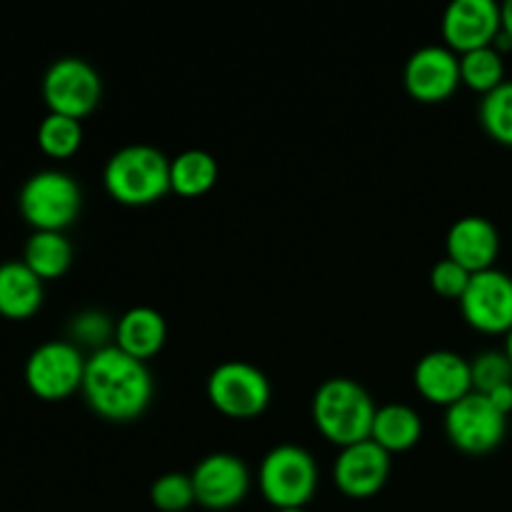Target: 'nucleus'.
I'll list each match as a JSON object with an SVG mask.
<instances>
[{"instance_id":"1","label":"nucleus","mask_w":512,"mask_h":512,"mask_svg":"<svg viewBox=\"0 0 512 512\" xmlns=\"http://www.w3.org/2000/svg\"><path fill=\"white\" fill-rule=\"evenodd\" d=\"M83 398L95 415L110 423H133L150 408L153 375L143 360L130 358L118 345H108L85 360Z\"/></svg>"},{"instance_id":"2","label":"nucleus","mask_w":512,"mask_h":512,"mask_svg":"<svg viewBox=\"0 0 512 512\" xmlns=\"http://www.w3.org/2000/svg\"><path fill=\"white\" fill-rule=\"evenodd\" d=\"M310 413L315 428L328 443L348 448L370 440L378 408L358 380L330 378L315 390Z\"/></svg>"},{"instance_id":"3","label":"nucleus","mask_w":512,"mask_h":512,"mask_svg":"<svg viewBox=\"0 0 512 512\" xmlns=\"http://www.w3.org/2000/svg\"><path fill=\"white\" fill-rule=\"evenodd\" d=\"M105 193L128 208H145L170 193V160L153 145H125L103 170Z\"/></svg>"},{"instance_id":"4","label":"nucleus","mask_w":512,"mask_h":512,"mask_svg":"<svg viewBox=\"0 0 512 512\" xmlns=\"http://www.w3.org/2000/svg\"><path fill=\"white\" fill-rule=\"evenodd\" d=\"M318 463L305 448L293 443L275 445L268 450L258 470V485L263 498L275 510L303 508L318 493Z\"/></svg>"},{"instance_id":"5","label":"nucleus","mask_w":512,"mask_h":512,"mask_svg":"<svg viewBox=\"0 0 512 512\" xmlns=\"http://www.w3.org/2000/svg\"><path fill=\"white\" fill-rule=\"evenodd\" d=\"M18 205L23 218L35 230L63 233L78 220L83 208V190L78 180L63 170H40L25 180Z\"/></svg>"},{"instance_id":"6","label":"nucleus","mask_w":512,"mask_h":512,"mask_svg":"<svg viewBox=\"0 0 512 512\" xmlns=\"http://www.w3.org/2000/svg\"><path fill=\"white\" fill-rule=\"evenodd\" d=\"M208 400L220 415L233 420H250L265 413L270 405V380L245 360H225L210 373Z\"/></svg>"},{"instance_id":"7","label":"nucleus","mask_w":512,"mask_h":512,"mask_svg":"<svg viewBox=\"0 0 512 512\" xmlns=\"http://www.w3.org/2000/svg\"><path fill=\"white\" fill-rule=\"evenodd\" d=\"M85 360L70 340H48L30 353L25 363V383L40 400H65L83 388Z\"/></svg>"},{"instance_id":"8","label":"nucleus","mask_w":512,"mask_h":512,"mask_svg":"<svg viewBox=\"0 0 512 512\" xmlns=\"http://www.w3.org/2000/svg\"><path fill=\"white\" fill-rule=\"evenodd\" d=\"M508 433V415L500 413L483 393H470L445 410V435L465 455H488Z\"/></svg>"},{"instance_id":"9","label":"nucleus","mask_w":512,"mask_h":512,"mask_svg":"<svg viewBox=\"0 0 512 512\" xmlns=\"http://www.w3.org/2000/svg\"><path fill=\"white\" fill-rule=\"evenodd\" d=\"M43 98L50 113L83 120L100 105L103 80L88 60L60 58L45 70Z\"/></svg>"},{"instance_id":"10","label":"nucleus","mask_w":512,"mask_h":512,"mask_svg":"<svg viewBox=\"0 0 512 512\" xmlns=\"http://www.w3.org/2000/svg\"><path fill=\"white\" fill-rule=\"evenodd\" d=\"M458 303L465 323L478 333L508 335L512 330V278L503 270L475 273Z\"/></svg>"},{"instance_id":"11","label":"nucleus","mask_w":512,"mask_h":512,"mask_svg":"<svg viewBox=\"0 0 512 512\" xmlns=\"http://www.w3.org/2000/svg\"><path fill=\"white\" fill-rule=\"evenodd\" d=\"M405 90L413 100L425 105L445 103L460 88V55L448 45H425L405 63Z\"/></svg>"},{"instance_id":"12","label":"nucleus","mask_w":512,"mask_h":512,"mask_svg":"<svg viewBox=\"0 0 512 512\" xmlns=\"http://www.w3.org/2000/svg\"><path fill=\"white\" fill-rule=\"evenodd\" d=\"M195 503L208 510H230L245 500L250 490V470L233 453H210L190 473Z\"/></svg>"},{"instance_id":"13","label":"nucleus","mask_w":512,"mask_h":512,"mask_svg":"<svg viewBox=\"0 0 512 512\" xmlns=\"http://www.w3.org/2000/svg\"><path fill=\"white\" fill-rule=\"evenodd\" d=\"M440 30L453 53L488 48L503 30L500 5L495 0H455L445 10Z\"/></svg>"},{"instance_id":"14","label":"nucleus","mask_w":512,"mask_h":512,"mask_svg":"<svg viewBox=\"0 0 512 512\" xmlns=\"http://www.w3.org/2000/svg\"><path fill=\"white\" fill-rule=\"evenodd\" d=\"M390 478V453L373 440L340 448L333 465V483L343 495L365 500L378 495Z\"/></svg>"},{"instance_id":"15","label":"nucleus","mask_w":512,"mask_h":512,"mask_svg":"<svg viewBox=\"0 0 512 512\" xmlns=\"http://www.w3.org/2000/svg\"><path fill=\"white\" fill-rule=\"evenodd\" d=\"M415 390L428 403L440 405L448 410L465 395L473 393V375H470V360L453 350H433L423 355L415 365L413 373Z\"/></svg>"},{"instance_id":"16","label":"nucleus","mask_w":512,"mask_h":512,"mask_svg":"<svg viewBox=\"0 0 512 512\" xmlns=\"http://www.w3.org/2000/svg\"><path fill=\"white\" fill-rule=\"evenodd\" d=\"M445 250H448L445 258L463 265L468 273H483V270L495 268L500 253V233L488 218L465 215L450 225Z\"/></svg>"},{"instance_id":"17","label":"nucleus","mask_w":512,"mask_h":512,"mask_svg":"<svg viewBox=\"0 0 512 512\" xmlns=\"http://www.w3.org/2000/svg\"><path fill=\"white\" fill-rule=\"evenodd\" d=\"M165 340H168V325L163 315L148 305H135L120 315L113 345H118L130 358L145 363L163 350Z\"/></svg>"},{"instance_id":"18","label":"nucleus","mask_w":512,"mask_h":512,"mask_svg":"<svg viewBox=\"0 0 512 512\" xmlns=\"http://www.w3.org/2000/svg\"><path fill=\"white\" fill-rule=\"evenodd\" d=\"M43 305V280L23 263L8 260L0 265V315L25 320Z\"/></svg>"},{"instance_id":"19","label":"nucleus","mask_w":512,"mask_h":512,"mask_svg":"<svg viewBox=\"0 0 512 512\" xmlns=\"http://www.w3.org/2000/svg\"><path fill=\"white\" fill-rule=\"evenodd\" d=\"M423 438V418L415 408L403 403H388L378 408L370 430V440L385 453H408Z\"/></svg>"},{"instance_id":"20","label":"nucleus","mask_w":512,"mask_h":512,"mask_svg":"<svg viewBox=\"0 0 512 512\" xmlns=\"http://www.w3.org/2000/svg\"><path fill=\"white\" fill-rule=\"evenodd\" d=\"M23 263L40 280H55L68 273L70 263H73V245L65 238V233L35 230L25 243Z\"/></svg>"},{"instance_id":"21","label":"nucleus","mask_w":512,"mask_h":512,"mask_svg":"<svg viewBox=\"0 0 512 512\" xmlns=\"http://www.w3.org/2000/svg\"><path fill=\"white\" fill-rule=\"evenodd\" d=\"M218 183V163L205 150H185L170 160V190L180 198H200Z\"/></svg>"},{"instance_id":"22","label":"nucleus","mask_w":512,"mask_h":512,"mask_svg":"<svg viewBox=\"0 0 512 512\" xmlns=\"http://www.w3.org/2000/svg\"><path fill=\"white\" fill-rule=\"evenodd\" d=\"M460 83L475 93H493L505 83V60L493 45L460 55Z\"/></svg>"},{"instance_id":"23","label":"nucleus","mask_w":512,"mask_h":512,"mask_svg":"<svg viewBox=\"0 0 512 512\" xmlns=\"http://www.w3.org/2000/svg\"><path fill=\"white\" fill-rule=\"evenodd\" d=\"M38 145L48 158H70L83 145V125L68 115L48 113L38 125Z\"/></svg>"},{"instance_id":"24","label":"nucleus","mask_w":512,"mask_h":512,"mask_svg":"<svg viewBox=\"0 0 512 512\" xmlns=\"http://www.w3.org/2000/svg\"><path fill=\"white\" fill-rule=\"evenodd\" d=\"M478 118L495 143L512 148V80H505L493 93L483 95Z\"/></svg>"},{"instance_id":"25","label":"nucleus","mask_w":512,"mask_h":512,"mask_svg":"<svg viewBox=\"0 0 512 512\" xmlns=\"http://www.w3.org/2000/svg\"><path fill=\"white\" fill-rule=\"evenodd\" d=\"M475 393H493L500 385L512 383V363L505 350H483L470 360Z\"/></svg>"},{"instance_id":"26","label":"nucleus","mask_w":512,"mask_h":512,"mask_svg":"<svg viewBox=\"0 0 512 512\" xmlns=\"http://www.w3.org/2000/svg\"><path fill=\"white\" fill-rule=\"evenodd\" d=\"M150 503L160 512H183L195 503L193 480L185 473H165L150 485Z\"/></svg>"},{"instance_id":"27","label":"nucleus","mask_w":512,"mask_h":512,"mask_svg":"<svg viewBox=\"0 0 512 512\" xmlns=\"http://www.w3.org/2000/svg\"><path fill=\"white\" fill-rule=\"evenodd\" d=\"M70 343L73 345H88V348L100 350L108 348V340L115 338V325L103 310H83V313L75 315L68 325Z\"/></svg>"},{"instance_id":"28","label":"nucleus","mask_w":512,"mask_h":512,"mask_svg":"<svg viewBox=\"0 0 512 512\" xmlns=\"http://www.w3.org/2000/svg\"><path fill=\"white\" fill-rule=\"evenodd\" d=\"M470 278H473V273H468L463 265H458L450 258H443L433 265V270H430V288H433L440 298L460 300L465 290H468Z\"/></svg>"},{"instance_id":"29","label":"nucleus","mask_w":512,"mask_h":512,"mask_svg":"<svg viewBox=\"0 0 512 512\" xmlns=\"http://www.w3.org/2000/svg\"><path fill=\"white\" fill-rule=\"evenodd\" d=\"M485 398H488L503 415L512 413V383L500 385V388H495L493 393H488Z\"/></svg>"},{"instance_id":"30","label":"nucleus","mask_w":512,"mask_h":512,"mask_svg":"<svg viewBox=\"0 0 512 512\" xmlns=\"http://www.w3.org/2000/svg\"><path fill=\"white\" fill-rule=\"evenodd\" d=\"M500 20H503V33H508L512 38V0L500 5Z\"/></svg>"},{"instance_id":"31","label":"nucleus","mask_w":512,"mask_h":512,"mask_svg":"<svg viewBox=\"0 0 512 512\" xmlns=\"http://www.w3.org/2000/svg\"><path fill=\"white\" fill-rule=\"evenodd\" d=\"M505 355H508L510 363H512V330L508 335H505Z\"/></svg>"},{"instance_id":"32","label":"nucleus","mask_w":512,"mask_h":512,"mask_svg":"<svg viewBox=\"0 0 512 512\" xmlns=\"http://www.w3.org/2000/svg\"><path fill=\"white\" fill-rule=\"evenodd\" d=\"M275 512H305L303 508H283V510H275Z\"/></svg>"}]
</instances>
